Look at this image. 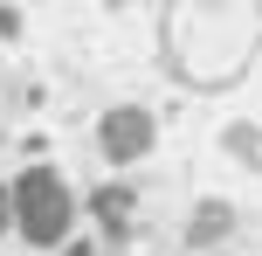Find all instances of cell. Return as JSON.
<instances>
[{
	"label": "cell",
	"instance_id": "cell-1",
	"mask_svg": "<svg viewBox=\"0 0 262 256\" xmlns=\"http://www.w3.org/2000/svg\"><path fill=\"white\" fill-rule=\"evenodd\" d=\"M7 235H21L28 249H62L76 235V187L62 166L28 160L7 180Z\"/></svg>",
	"mask_w": 262,
	"mask_h": 256
},
{
	"label": "cell",
	"instance_id": "cell-2",
	"mask_svg": "<svg viewBox=\"0 0 262 256\" xmlns=\"http://www.w3.org/2000/svg\"><path fill=\"white\" fill-rule=\"evenodd\" d=\"M152 146H159V118L145 104H111L104 118H97V152H104L111 166H138Z\"/></svg>",
	"mask_w": 262,
	"mask_h": 256
},
{
	"label": "cell",
	"instance_id": "cell-3",
	"mask_svg": "<svg viewBox=\"0 0 262 256\" xmlns=\"http://www.w3.org/2000/svg\"><path fill=\"white\" fill-rule=\"evenodd\" d=\"M90 215L104 222V229H124V222H131V187H124V180H118V187H97L90 194Z\"/></svg>",
	"mask_w": 262,
	"mask_h": 256
},
{
	"label": "cell",
	"instance_id": "cell-4",
	"mask_svg": "<svg viewBox=\"0 0 262 256\" xmlns=\"http://www.w3.org/2000/svg\"><path fill=\"white\" fill-rule=\"evenodd\" d=\"M235 160L255 166V125H235Z\"/></svg>",
	"mask_w": 262,
	"mask_h": 256
},
{
	"label": "cell",
	"instance_id": "cell-5",
	"mask_svg": "<svg viewBox=\"0 0 262 256\" xmlns=\"http://www.w3.org/2000/svg\"><path fill=\"white\" fill-rule=\"evenodd\" d=\"M0 235H7V173H0Z\"/></svg>",
	"mask_w": 262,
	"mask_h": 256
}]
</instances>
